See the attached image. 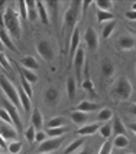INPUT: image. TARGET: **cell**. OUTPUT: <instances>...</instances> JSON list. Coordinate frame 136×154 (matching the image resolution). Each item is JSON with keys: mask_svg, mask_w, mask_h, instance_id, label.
I'll return each mask as SVG.
<instances>
[{"mask_svg": "<svg viewBox=\"0 0 136 154\" xmlns=\"http://www.w3.org/2000/svg\"><path fill=\"white\" fill-rule=\"evenodd\" d=\"M117 46L122 51H130V49H133L136 46V38L130 36V35H123L117 40Z\"/></svg>", "mask_w": 136, "mask_h": 154, "instance_id": "30bf717a", "label": "cell"}, {"mask_svg": "<svg viewBox=\"0 0 136 154\" xmlns=\"http://www.w3.org/2000/svg\"><path fill=\"white\" fill-rule=\"evenodd\" d=\"M80 46V27H74L71 33V43H70V54L74 56Z\"/></svg>", "mask_w": 136, "mask_h": 154, "instance_id": "4fadbf2b", "label": "cell"}, {"mask_svg": "<svg viewBox=\"0 0 136 154\" xmlns=\"http://www.w3.org/2000/svg\"><path fill=\"white\" fill-rule=\"evenodd\" d=\"M112 150H113V143L112 141H106L102 146L99 154H112Z\"/></svg>", "mask_w": 136, "mask_h": 154, "instance_id": "b9f144b4", "label": "cell"}, {"mask_svg": "<svg viewBox=\"0 0 136 154\" xmlns=\"http://www.w3.org/2000/svg\"><path fill=\"white\" fill-rule=\"evenodd\" d=\"M0 148H2V147H0Z\"/></svg>", "mask_w": 136, "mask_h": 154, "instance_id": "94428289", "label": "cell"}, {"mask_svg": "<svg viewBox=\"0 0 136 154\" xmlns=\"http://www.w3.org/2000/svg\"><path fill=\"white\" fill-rule=\"evenodd\" d=\"M45 133L44 131H36V137H35V143H39L41 144L42 141H45Z\"/></svg>", "mask_w": 136, "mask_h": 154, "instance_id": "f6af8a7d", "label": "cell"}, {"mask_svg": "<svg viewBox=\"0 0 136 154\" xmlns=\"http://www.w3.org/2000/svg\"><path fill=\"white\" fill-rule=\"evenodd\" d=\"M73 60H74L75 75H77V78H80L81 71H83V66H84V60H86V52H84V49L78 48V51H77L75 55L73 56Z\"/></svg>", "mask_w": 136, "mask_h": 154, "instance_id": "9c48e42d", "label": "cell"}, {"mask_svg": "<svg viewBox=\"0 0 136 154\" xmlns=\"http://www.w3.org/2000/svg\"><path fill=\"white\" fill-rule=\"evenodd\" d=\"M0 147L3 148V150H7V143H6V140L0 135Z\"/></svg>", "mask_w": 136, "mask_h": 154, "instance_id": "c3c4849f", "label": "cell"}, {"mask_svg": "<svg viewBox=\"0 0 136 154\" xmlns=\"http://www.w3.org/2000/svg\"><path fill=\"white\" fill-rule=\"evenodd\" d=\"M5 6H6V2H5V0H0V10H2Z\"/></svg>", "mask_w": 136, "mask_h": 154, "instance_id": "db71d44e", "label": "cell"}, {"mask_svg": "<svg viewBox=\"0 0 136 154\" xmlns=\"http://www.w3.org/2000/svg\"><path fill=\"white\" fill-rule=\"evenodd\" d=\"M129 128H130V131H133V134L136 135V122H132V124H129Z\"/></svg>", "mask_w": 136, "mask_h": 154, "instance_id": "f5cc1de1", "label": "cell"}, {"mask_svg": "<svg viewBox=\"0 0 136 154\" xmlns=\"http://www.w3.org/2000/svg\"><path fill=\"white\" fill-rule=\"evenodd\" d=\"M65 133V127H60V128H48L47 130V135H49L51 138H58L62 137Z\"/></svg>", "mask_w": 136, "mask_h": 154, "instance_id": "4dcf8cb0", "label": "cell"}, {"mask_svg": "<svg viewBox=\"0 0 136 154\" xmlns=\"http://www.w3.org/2000/svg\"><path fill=\"white\" fill-rule=\"evenodd\" d=\"M112 130H113V133L115 135H126V127L123 125V122L120 118H115V124L112 125Z\"/></svg>", "mask_w": 136, "mask_h": 154, "instance_id": "603a6c76", "label": "cell"}, {"mask_svg": "<svg viewBox=\"0 0 136 154\" xmlns=\"http://www.w3.org/2000/svg\"><path fill=\"white\" fill-rule=\"evenodd\" d=\"M3 17H5V27L10 32V35L13 38L18 39L21 36V19H19L21 16L16 13L12 7H7Z\"/></svg>", "mask_w": 136, "mask_h": 154, "instance_id": "6da1fadb", "label": "cell"}, {"mask_svg": "<svg viewBox=\"0 0 136 154\" xmlns=\"http://www.w3.org/2000/svg\"><path fill=\"white\" fill-rule=\"evenodd\" d=\"M28 6V19L31 22H35L38 19V9H36V2L35 0H28L26 2Z\"/></svg>", "mask_w": 136, "mask_h": 154, "instance_id": "7402d4cb", "label": "cell"}, {"mask_svg": "<svg viewBox=\"0 0 136 154\" xmlns=\"http://www.w3.org/2000/svg\"><path fill=\"white\" fill-rule=\"evenodd\" d=\"M0 87L3 89V92L6 94L7 100L10 101L16 108H22V104H21V100H19V94H18V89L12 85V82L7 79L5 75L0 74Z\"/></svg>", "mask_w": 136, "mask_h": 154, "instance_id": "277c9868", "label": "cell"}, {"mask_svg": "<svg viewBox=\"0 0 136 154\" xmlns=\"http://www.w3.org/2000/svg\"><path fill=\"white\" fill-rule=\"evenodd\" d=\"M0 40H2V43H3V46L5 48L10 49L12 52H18L16 45L13 43V40L10 39V36L6 33V30H5V29H0Z\"/></svg>", "mask_w": 136, "mask_h": 154, "instance_id": "e0dca14e", "label": "cell"}, {"mask_svg": "<svg viewBox=\"0 0 136 154\" xmlns=\"http://www.w3.org/2000/svg\"><path fill=\"white\" fill-rule=\"evenodd\" d=\"M16 68H18V71H19L21 76H23V78H25V79H26L31 85H34V84H36V82H38V75L35 74L34 71H29V69L21 66V65H16Z\"/></svg>", "mask_w": 136, "mask_h": 154, "instance_id": "7c38bea8", "label": "cell"}, {"mask_svg": "<svg viewBox=\"0 0 136 154\" xmlns=\"http://www.w3.org/2000/svg\"><path fill=\"white\" fill-rule=\"evenodd\" d=\"M129 112L133 115V117H136V104H132L129 107Z\"/></svg>", "mask_w": 136, "mask_h": 154, "instance_id": "681fc988", "label": "cell"}, {"mask_svg": "<svg viewBox=\"0 0 136 154\" xmlns=\"http://www.w3.org/2000/svg\"><path fill=\"white\" fill-rule=\"evenodd\" d=\"M36 51H38V54L41 55L45 60H48V62H51V60L54 59V56H55L54 48H52V45H51L48 40H39V42L36 43Z\"/></svg>", "mask_w": 136, "mask_h": 154, "instance_id": "8992f818", "label": "cell"}, {"mask_svg": "<svg viewBox=\"0 0 136 154\" xmlns=\"http://www.w3.org/2000/svg\"><path fill=\"white\" fill-rule=\"evenodd\" d=\"M36 9H38V17L41 19V22L45 26H48L49 25V13H48L45 3L44 2H36Z\"/></svg>", "mask_w": 136, "mask_h": 154, "instance_id": "5bb4252c", "label": "cell"}, {"mask_svg": "<svg viewBox=\"0 0 136 154\" xmlns=\"http://www.w3.org/2000/svg\"><path fill=\"white\" fill-rule=\"evenodd\" d=\"M75 89H77V82H75V78L74 76H70L67 81V94H68V98L73 100L75 95Z\"/></svg>", "mask_w": 136, "mask_h": 154, "instance_id": "d4e9b609", "label": "cell"}, {"mask_svg": "<svg viewBox=\"0 0 136 154\" xmlns=\"http://www.w3.org/2000/svg\"><path fill=\"white\" fill-rule=\"evenodd\" d=\"M25 137H26V140L29 141V143H35V137H36V128H35L32 124L26 128V131H25Z\"/></svg>", "mask_w": 136, "mask_h": 154, "instance_id": "8d00e7d4", "label": "cell"}, {"mask_svg": "<svg viewBox=\"0 0 136 154\" xmlns=\"http://www.w3.org/2000/svg\"><path fill=\"white\" fill-rule=\"evenodd\" d=\"M96 5H97V7H99V10L109 12L110 9L113 7V2H112V0H97Z\"/></svg>", "mask_w": 136, "mask_h": 154, "instance_id": "d6a6232c", "label": "cell"}, {"mask_svg": "<svg viewBox=\"0 0 136 154\" xmlns=\"http://www.w3.org/2000/svg\"><path fill=\"white\" fill-rule=\"evenodd\" d=\"M113 117V111L110 108H102L100 112L97 114V120L99 121H109Z\"/></svg>", "mask_w": 136, "mask_h": 154, "instance_id": "f1b7e54d", "label": "cell"}, {"mask_svg": "<svg viewBox=\"0 0 136 154\" xmlns=\"http://www.w3.org/2000/svg\"><path fill=\"white\" fill-rule=\"evenodd\" d=\"M70 118H71V121L74 122L75 125L83 127V125L86 124V121H87V114H86V112H81V111H73V112L70 114Z\"/></svg>", "mask_w": 136, "mask_h": 154, "instance_id": "ac0fdd59", "label": "cell"}, {"mask_svg": "<svg viewBox=\"0 0 136 154\" xmlns=\"http://www.w3.org/2000/svg\"><path fill=\"white\" fill-rule=\"evenodd\" d=\"M84 40L87 43L90 51H97L99 49V36H97V32H96L93 27L90 26L86 29V33H84Z\"/></svg>", "mask_w": 136, "mask_h": 154, "instance_id": "ba28073f", "label": "cell"}, {"mask_svg": "<svg viewBox=\"0 0 136 154\" xmlns=\"http://www.w3.org/2000/svg\"><path fill=\"white\" fill-rule=\"evenodd\" d=\"M21 84H22V89H23V91L26 92L29 98H32V95H34V89H32V85H31V84H29V82H28V81L25 79L23 76H21Z\"/></svg>", "mask_w": 136, "mask_h": 154, "instance_id": "74e56055", "label": "cell"}, {"mask_svg": "<svg viewBox=\"0 0 136 154\" xmlns=\"http://www.w3.org/2000/svg\"><path fill=\"white\" fill-rule=\"evenodd\" d=\"M115 26H116V23L113 20L104 23V26H103V38H104V39H107L110 35H112V32L115 30Z\"/></svg>", "mask_w": 136, "mask_h": 154, "instance_id": "836d02e7", "label": "cell"}, {"mask_svg": "<svg viewBox=\"0 0 136 154\" xmlns=\"http://www.w3.org/2000/svg\"><path fill=\"white\" fill-rule=\"evenodd\" d=\"M21 62H22V66L29 69V71H36V69H39V62L35 59L34 56H31V55L23 56L21 59Z\"/></svg>", "mask_w": 136, "mask_h": 154, "instance_id": "2e32d148", "label": "cell"}, {"mask_svg": "<svg viewBox=\"0 0 136 154\" xmlns=\"http://www.w3.org/2000/svg\"><path fill=\"white\" fill-rule=\"evenodd\" d=\"M65 127V118L64 117H54L48 121V128H60Z\"/></svg>", "mask_w": 136, "mask_h": 154, "instance_id": "4316f807", "label": "cell"}, {"mask_svg": "<svg viewBox=\"0 0 136 154\" xmlns=\"http://www.w3.org/2000/svg\"><path fill=\"white\" fill-rule=\"evenodd\" d=\"M132 10H136V2L133 3V5H132Z\"/></svg>", "mask_w": 136, "mask_h": 154, "instance_id": "9f6ffc18", "label": "cell"}, {"mask_svg": "<svg viewBox=\"0 0 136 154\" xmlns=\"http://www.w3.org/2000/svg\"><path fill=\"white\" fill-rule=\"evenodd\" d=\"M44 154H49V153H44Z\"/></svg>", "mask_w": 136, "mask_h": 154, "instance_id": "680465c9", "label": "cell"}, {"mask_svg": "<svg viewBox=\"0 0 136 154\" xmlns=\"http://www.w3.org/2000/svg\"><path fill=\"white\" fill-rule=\"evenodd\" d=\"M133 92V88H132V84L128 78L125 76H120L119 79L115 82V87L112 89V94L115 95L116 98L119 100H129L130 95Z\"/></svg>", "mask_w": 136, "mask_h": 154, "instance_id": "3957f363", "label": "cell"}, {"mask_svg": "<svg viewBox=\"0 0 136 154\" xmlns=\"http://www.w3.org/2000/svg\"><path fill=\"white\" fill-rule=\"evenodd\" d=\"M0 66L5 68L6 71H10V63H9V59L6 58V55L3 52H0Z\"/></svg>", "mask_w": 136, "mask_h": 154, "instance_id": "7bdbcfd3", "label": "cell"}, {"mask_svg": "<svg viewBox=\"0 0 136 154\" xmlns=\"http://www.w3.org/2000/svg\"><path fill=\"white\" fill-rule=\"evenodd\" d=\"M83 88H84L91 97H97V92H96V89H94V84L90 79H86L83 82Z\"/></svg>", "mask_w": 136, "mask_h": 154, "instance_id": "f35d334b", "label": "cell"}, {"mask_svg": "<svg viewBox=\"0 0 136 154\" xmlns=\"http://www.w3.org/2000/svg\"><path fill=\"white\" fill-rule=\"evenodd\" d=\"M31 124L36 128V131H41L42 125H44V117H42V112L38 108H35L32 115H31Z\"/></svg>", "mask_w": 136, "mask_h": 154, "instance_id": "9a60e30c", "label": "cell"}, {"mask_svg": "<svg viewBox=\"0 0 136 154\" xmlns=\"http://www.w3.org/2000/svg\"><path fill=\"white\" fill-rule=\"evenodd\" d=\"M0 135L5 138V140H16L18 137V130L13 127V125H7V124H3L0 125Z\"/></svg>", "mask_w": 136, "mask_h": 154, "instance_id": "8fae6325", "label": "cell"}, {"mask_svg": "<svg viewBox=\"0 0 136 154\" xmlns=\"http://www.w3.org/2000/svg\"><path fill=\"white\" fill-rule=\"evenodd\" d=\"M18 5H19V12H21V16L23 20L28 19V6H26V2L25 0H21V2H18Z\"/></svg>", "mask_w": 136, "mask_h": 154, "instance_id": "60d3db41", "label": "cell"}, {"mask_svg": "<svg viewBox=\"0 0 136 154\" xmlns=\"http://www.w3.org/2000/svg\"><path fill=\"white\" fill-rule=\"evenodd\" d=\"M7 150L10 154H19L22 151V143L21 141H12L10 144H7Z\"/></svg>", "mask_w": 136, "mask_h": 154, "instance_id": "e575fe53", "label": "cell"}, {"mask_svg": "<svg viewBox=\"0 0 136 154\" xmlns=\"http://www.w3.org/2000/svg\"><path fill=\"white\" fill-rule=\"evenodd\" d=\"M18 94H19V100H21L23 111H25V112H29V111H31V98H29L26 92L22 89V87L18 89Z\"/></svg>", "mask_w": 136, "mask_h": 154, "instance_id": "44dd1931", "label": "cell"}, {"mask_svg": "<svg viewBox=\"0 0 136 154\" xmlns=\"http://www.w3.org/2000/svg\"><path fill=\"white\" fill-rule=\"evenodd\" d=\"M0 154H3V153H0Z\"/></svg>", "mask_w": 136, "mask_h": 154, "instance_id": "91938a15", "label": "cell"}, {"mask_svg": "<svg viewBox=\"0 0 136 154\" xmlns=\"http://www.w3.org/2000/svg\"><path fill=\"white\" fill-rule=\"evenodd\" d=\"M128 154H135V153H128Z\"/></svg>", "mask_w": 136, "mask_h": 154, "instance_id": "6f0895ef", "label": "cell"}, {"mask_svg": "<svg viewBox=\"0 0 136 154\" xmlns=\"http://www.w3.org/2000/svg\"><path fill=\"white\" fill-rule=\"evenodd\" d=\"M84 143H86V141L83 140V138H80V140H74L67 148H65V154H73L74 151L80 150V148L83 147V144H84Z\"/></svg>", "mask_w": 136, "mask_h": 154, "instance_id": "83f0119b", "label": "cell"}, {"mask_svg": "<svg viewBox=\"0 0 136 154\" xmlns=\"http://www.w3.org/2000/svg\"><path fill=\"white\" fill-rule=\"evenodd\" d=\"M58 97H60V92L55 88H49V89H47V92H45V100L48 102H55V101L58 100Z\"/></svg>", "mask_w": 136, "mask_h": 154, "instance_id": "1f68e13d", "label": "cell"}, {"mask_svg": "<svg viewBox=\"0 0 136 154\" xmlns=\"http://www.w3.org/2000/svg\"><path fill=\"white\" fill-rule=\"evenodd\" d=\"M0 29H5V17L0 13Z\"/></svg>", "mask_w": 136, "mask_h": 154, "instance_id": "816d5d0a", "label": "cell"}, {"mask_svg": "<svg viewBox=\"0 0 136 154\" xmlns=\"http://www.w3.org/2000/svg\"><path fill=\"white\" fill-rule=\"evenodd\" d=\"M78 154H93V148L91 147H84Z\"/></svg>", "mask_w": 136, "mask_h": 154, "instance_id": "7dc6e473", "label": "cell"}, {"mask_svg": "<svg viewBox=\"0 0 136 154\" xmlns=\"http://www.w3.org/2000/svg\"><path fill=\"white\" fill-rule=\"evenodd\" d=\"M3 48H5V46H3V43H2V40H0V52L3 51Z\"/></svg>", "mask_w": 136, "mask_h": 154, "instance_id": "11a10c76", "label": "cell"}, {"mask_svg": "<svg viewBox=\"0 0 136 154\" xmlns=\"http://www.w3.org/2000/svg\"><path fill=\"white\" fill-rule=\"evenodd\" d=\"M126 17L129 20H136V10H128L126 12Z\"/></svg>", "mask_w": 136, "mask_h": 154, "instance_id": "bcb514c9", "label": "cell"}, {"mask_svg": "<svg viewBox=\"0 0 136 154\" xmlns=\"http://www.w3.org/2000/svg\"><path fill=\"white\" fill-rule=\"evenodd\" d=\"M62 144V138L61 137H58V138H49V140H45L42 141L41 144H39V147L36 150V153L39 154H44V153H51V151H55V150H58V148L61 147Z\"/></svg>", "mask_w": 136, "mask_h": 154, "instance_id": "52a82bcc", "label": "cell"}, {"mask_svg": "<svg viewBox=\"0 0 136 154\" xmlns=\"http://www.w3.org/2000/svg\"><path fill=\"white\" fill-rule=\"evenodd\" d=\"M80 7H81V2L74 0L71 2V6L67 9V12L64 13V19H62V26L65 30H74L75 25L78 22V16H80Z\"/></svg>", "mask_w": 136, "mask_h": 154, "instance_id": "7a4b0ae2", "label": "cell"}, {"mask_svg": "<svg viewBox=\"0 0 136 154\" xmlns=\"http://www.w3.org/2000/svg\"><path fill=\"white\" fill-rule=\"evenodd\" d=\"M0 120L3 121L5 124H7V125H13V121H12L9 112H7L5 108H0Z\"/></svg>", "mask_w": 136, "mask_h": 154, "instance_id": "ab89813d", "label": "cell"}, {"mask_svg": "<svg viewBox=\"0 0 136 154\" xmlns=\"http://www.w3.org/2000/svg\"><path fill=\"white\" fill-rule=\"evenodd\" d=\"M99 133H100V135H102L103 138H109L110 135L113 134V130H112V124H104V125H102L100 127V130H99Z\"/></svg>", "mask_w": 136, "mask_h": 154, "instance_id": "d590c367", "label": "cell"}, {"mask_svg": "<svg viewBox=\"0 0 136 154\" xmlns=\"http://www.w3.org/2000/svg\"><path fill=\"white\" fill-rule=\"evenodd\" d=\"M99 105L94 104V102H91V101H81L78 105H77V111H81V112H93L96 109H99Z\"/></svg>", "mask_w": 136, "mask_h": 154, "instance_id": "d6986e66", "label": "cell"}, {"mask_svg": "<svg viewBox=\"0 0 136 154\" xmlns=\"http://www.w3.org/2000/svg\"><path fill=\"white\" fill-rule=\"evenodd\" d=\"M102 74L106 78H110L112 75L115 74V65L110 62V60H104L102 63Z\"/></svg>", "mask_w": 136, "mask_h": 154, "instance_id": "cb8c5ba5", "label": "cell"}, {"mask_svg": "<svg viewBox=\"0 0 136 154\" xmlns=\"http://www.w3.org/2000/svg\"><path fill=\"white\" fill-rule=\"evenodd\" d=\"M115 17V14L110 12H103V10H97V20L103 23V22H112Z\"/></svg>", "mask_w": 136, "mask_h": 154, "instance_id": "f546056e", "label": "cell"}, {"mask_svg": "<svg viewBox=\"0 0 136 154\" xmlns=\"http://www.w3.org/2000/svg\"><path fill=\"white\" fill-rule=\"evenodd\" d=\"M3 107H5V109L9 112L10 118H12V121H13V127L16 128L18 131H22V128H23V122H22L21 115H19V112H18V108L15 107V105L9 100H5V102H3Z\"/></svg>", "mask_w": 136, "mask_h": 154, "instance_id": "5b68a950", "label": "cell"}, {"mask_svg": "<svg viewBox=\"0 0 136 154\" xmlns=\"http://www.w3.org/2000/svg\"><path fill=\"white\" fill-rule=\"evenodd\" d=\"M45 5H47V7H49L51 10H52V14H57L58 13V2H52V0H49V2H45Z\"/></svg>", "mask_w": 136, "mask_h": 154, "instance_id": "ee69618b", "label": "cell"}, {"mask_svg": "<svg viewBox=\"0 0 136 154\" xmlns=\"http://www.w3.org/2000/svg\"><path fill=\"white\" fill-rule=\"evenodd\" d=\"M89 5H91V2H81V7H83V12H86V9L89 7Z\"/></svg>", "mask_w": 136, "mask_h": 154, "instance_id": "f907efd6", "label": "cell"}, {"mask_svg": "<svg viewBox=\"0 0 136 154\" xmlns=\"http://www.w3.org/2000/svg\"><path fill=\"white\" fill-rule=\"evenodd\" d=\"M112 143H113V146L116 148H125L129 144V138L126 135H116L115 140L112 141Z\"/></svg>", "mask_w": 136, "mask_h": 154, "instance_id": "484cf974", "label": "cell"}, {"mask_svg": "<svg viewBox=\"0 0 136 154\" xmlns=\"http://www.w3.org/2000/svg\"><path fill=\"white\" fill-rule=\"evenodd\" d=\"M99 130H100V125L94 122V124H89V125H83V127H80V130H78L77 133H78V135L86 137V135L94 134L96 131H99Z\"/></svg>", "mask_w": 136, "mask_h": 154, "instance_id": "ffe728a7", "label": "cell"}]
</instances>
